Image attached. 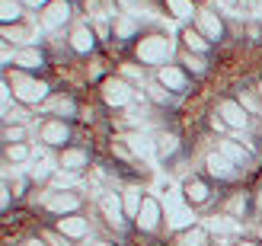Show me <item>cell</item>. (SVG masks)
I'll return each mask as SVG.
<instances>
[{"instance_id":"6da1fadb","label":"cell","mask_w":262,"mask_h":246,"mask_svg":"<svg viewBox=\"0 0 262 246\" xmlns=\"http://www.w3.org/2000/svg\"><path fill=\"white\" fill-rule=\"evenodd\" d=\"M7 80H13V96H16L19 102H29V106H35V102H42V99L48 96V83H42L38 77L13 74V77H7Z\"/></svg>"},{"instance_id":"7a4b0ae2","label":"cell","mask_w":262,"mask_h":246,"mask_svg":"<svg viewBox=\"0 0 262 246\" xmlns=\"http://www.w3.org/2000/svg\"><path fill=\"white\" fill-rule=\"evenodd\" d=\"M173 55V42L166 35H147L138 45V58L141 64H166V58Z\"/></svg>"},{"instance_id":"3957f363","label":"cell","mask_w":262,"mask_h":246,"mask_svg":"<svg viewBox=\"0 0 262 246\" xmlns=\"http://www.w3.org/2000/svg\"><path fill=\"white\" fill-rule=\"evenodd\" d=\"M77 208H80V195H74V192H48L45 198V211L61 214V217L77 214Z\"/></svg>"},{"instance_id":"277c9868","label":"cell","mask_w":262,"mask_h":246,"mask_svg":"<svg viewBox=\"0 0 262 246\" xmlns=\"http://www.w3.org/2000/svg\"><path fill=\"white\" fill-rule=\"evenodd\" d=\"M131 86L122 80V77H115V80H106L102 83V99H106V106H115V109H122L131 102Z\"/></svg>"},{"instance_id":"5b68a950","label":"cell","mask_w":262,"mask_h":246,"mask_svg":"<svg viewBox=\"0 0 262 246\" xmlns=\"http://www.w3.org/2000/svg\"><path fill=\"white\" fill-rule=\"evenodd\" d=\"M38 138H42L45 147H61V144H68V141H71V128L64 125L61 119H48L42 125V131H38Z\"/></svg>"},{"instance_id":"8992f818","label":"cell","mask_w":262,"mask_h":246,"mask_svg":"<svg viewBox=\"0 0 262 246\" xmlns=\"http://www.w3.org/2000/svg\"><path fill=\"white\" fill-rule=\"evenodd\" d=\"M135 224H138V230H144V234H154L157 227H160V202L157 198H144V205H141V211H138V217H135Z\"/></svg>"},{"instance_id":"52a82bcc","label":"cell","mask_w":262,"mask_h":246,"mask_svg":"<svg viewBox=\"0 0 262 246\" xmlns=\"http://www.w3.org/2000/svg\"><path fill=\"white\" fill-rule=\"evenodd\" d=\"M99 211H102V217H106V224L109 227H125V205H122V198L119 195H102L99 198Z\"/></svg>"},{"instance_id":"ba28073f","label":"cell","mask_w":262,"mask_h":246,"mask_svg":"<svg viewBox=\"0 0 262 246\" xmlns=\"http://www.w3.org/2000/svg\"><path fill=\"white\" fill-rule=\"evenodd\" d=\"M58 234L64 240H83L90 234V221L80 217V214H68V217H61V221H58Z\"/></svg>"},{"instance_id":"9c48e42d","label":"cell","mask_w":262,"mask_h":246,"mask_svg":"<svg viewBox=\"0 0 262 246\" xmlns=\"http://www.w3.org/2000/svg\"><path fill=\"white\" fill-rule=\"evenodd\" d=\"M217 112H221V119H224L227 128H246V125H250V115H246V109L240 106V102H233V99H224V102L217 106Z\"/></svg>"},{"instance_id":"30bf717a","label":"cell","mask_w":262,"mask_h":246,"mask_svg":"<svg viewBox=\"0 0 262 246\" xmlns=\"http://www.w3.org/2000/svg\"><path fill=\"white\" fill-rule=\"evenodd\" d=\"M86 163H90V150H83V147H64L58 157V166L68 173H80Z\"/></svg>"},{"instance_id":"8fae6325","label":"cell","mask_w":262,"mask_h":246,"mask_svg":"<svg viewBox=\"0 0 262 246\" xmlns=\"http://www.w3.org/2000/svg\"><path fill=\"white\" fill-rule=\"evenodd\" d=\"M205 166H208V173L217 176V179H233V173H237V163L227 160L224 153H208V157H205Z\"/></svg>"},{"instance_id":"7c38bea8","label":"cell","mask_w":262,"mask_h":246,"mask_svg":"<svg viewBox=\"0 0 262 246\" xmlns=\"http://www.w3.org/2000/svg\"><path fill=\"white\" fill-rule=\"evenodd\" d=\"M195 19H199V32H202L205 38H211V42H214V38H221V35H224V23H221V19L214 16V13H211V10H202V13H195Z\"/></svg>"},{"instance_id":"4fadbf2b","label":"cell","mask_w":262,"mask_h":246,"mask_svg":"<svg viewBox=\"0 0 262 246\" xmlns=\"http://www.w3.org/2000/svg\"><path fill=\"white\" fill-rule=\"evenodd\" d=\"M68 16H71V7L64 4V0H55V4H48L42 10V26H45V29H55V26L68 23Z\"/></svg>"},{"instance_id":"5bb4252c","label":"cell","mask_w":262,"mask_h":246,"mask_svg":"<svg viewBox=\"0 0 262 246\" xmlns=\"http://www.w3.org/2000/svg\"><path fill=\"white\" fill-rule=\"evenodd\" d=\"M208 186L202 183V179H186V186H182V198H186V205H192V208H199V205L208 202Z\"/></svg>"},{"instance_id":"9a60e30c","label":"cell","mask_w":262,"mask_h":246,"mask_svg":"<svg viewBox=\"0 0 262 246\" xmlns=\"http://www.w3.org/2000/svg\"><path fill=\"white\" fill-rule=\"evenodd\" d=\"M71 48L77 51V55H90V51L96 48V38H93V32H90V26H74Z\"/></svg>"},{"instance_id":"2e32d148","label":"cell","mask_w":262,"mask_h":246,"mask_svg":"<svg viewBox=\"0 0 262 246\" xmlns=\"http://www.w3.org/2000/svg\"><path fill=\"white\" fill-rule=\"evenodd\" d=\"M157 80H160L166 90H186V74L179 68H169V64H163V68L157 71Z\"/></svg>"},{"instance_id":"e0dca14e","label":"cell","mask_w":262,"mask_h":246,"mask_svg":"<svg viewBox=\"0 0 262 246\" xmlns=\"http://www.w3.org/2000/svg\"><path fill=\"white\" fill-rule=\"evenodd\" d=\"M173 246H208V230L205 227H189L173 237Z\"/></svg>"},{"instance_id":"ac0fdd59","label":"cell","mask_w":262,"mask_h":246,"mask_svg":"<svg viewBox=\"0 0 262 246\" xmlns=\"http://www.w3.org/2000/svg\"><path fill=\"white\" fill-rule=\"evenodd\" d=\"M16 64L23 71H38L45 64V58H42V51L38 48H23V51H16Z\"/></svg>"},{"instance_id":"d6986e66","label":"cell","mask_w":262,"mask_h":246,"mask_svg":"<svg viewBox=\"0 0 262 246\" xmlns=\"http://www.w3.org/2000/svg\"><path fill=\"white\" fill-rule=\"evenodd\" d=\"M182 42H186V48H189V51H195V55L208 51V38H205L199 29H182Z\"/></svg>"},{"instance_id":"ffe728a7","label":"cell","mask_w":262,"mask_h":246,"mask_svg":"<svg viewBox=\"0 0 262 246\" xmlns=\"http://www.w3.org/2000/svg\"><path fill=\"white\" fill-rule=\"evenodd\" d=\"M122 205H125V214H128V217H138L141 205H144L141 189H125V192H122Z\"/></svg>"},{"instance_id":"44dd1931","label":"cell","mask_w":262,"mask_h":246,"mask_svg":"<svg viewBox=\"0 0 262 246\" xmlns=\"http://www.w3.org/2000/svg\"><path fill=\"white\" fill-rule=\"evenodd\" d=\"M179 150V138L176 135H160L157 138V153L166 160V157H173V153Z\"/></svg>"},{"instance_id":"7402d4cb","label":"cell","mask_w":262,"mask_h":246,"mask_svg":"<svg viewBox=\"0 0 262 246\" xmlns=\"http://www.w3.org/2000/svg\"><path fill=\"white\" fill-rule=\"evenodd\" d=\"M0 13H4V16H0V19H4V26H16L19 19H23V10H19V4H13V0H0Z\"/></svg>"},{"instance_id":"603a6c76","label":"cell","mask_w":262,"mask_h":246,"mask_svg":"<svg viewBox=\"0 0 262 246\" xmlns=\"http://www.w3.org/2000/svg\"><path fill=\"white\" fill-rule=\"evenodd\" d=\"M138 32V19L135 16H115V38H128Z\"/></svg>"},{"instance_id":"cb8c5ba5","label":"cell","mask_w":262,"mask_h":246,"mask_svg":"<svg viewBox=\"0 0 262 246\" xmlns=\"http://www.w3.org/2000/svg\"><path fill=\"white\" fill-rule=\"evenodd\" d=\"M221 153H224L227 160H233L237 166H240V163H243L246 157H250V153H246V150H243L240 144H233V141H224V144H221Z\"/></svg>"},{"instance_id":"d4e9b609","label":"cell","mask_w":262,"mask_h":246,"mask_svg":"<svg viewBox=\"0 0 262 246\" xmlns=\"http://www.w3.org/2000/svg\"><path fill=\"white\" fill-rule=\"evenodd\" d=\"M166 7H169V13H173L176 19H189V16H195V13H192V0H166Z\"/></svg>"},{"instance_id":"484cf974","label":"cell","mask_w":262,"mask_h":246,"mask_svg":"<svg viewBox=\"0 0 262 246\" xmlns=\"http://www.w3.org/2000/svg\"><path fill=\"white\" fill-rule=\"evenodd\" d=\"M23 138H26L23 125H7L4 128V141H7V144H23Z\"/></svg>"},{"instance_id":"4316f807","label":"cell","mask_w":262,"mask_h":246,"mask_svg":"<svg viewBox=\"0 0 262 246\" xmlns=\"http://www.w3.org/2000/svg\"><path fill=\"white\" fill-rule=\"evenodd\" d=\"M182 68H189L192 74H205V61H202V58H195L192 51H186V55H182Z\"/></svg>"},{"instance_id":"83f0119b","label":"cell","mask_w":262,"mask_h":246,"mask_svg":"<svg viewBox=\"0 0 262 246\" xmlns=\"http://www.w3.org/2000/svg\"><path fill=\"white\" fill-rule=\"evenodd\" d=\"M26 157H29V147H26V144H7V160L19 163V160H26Z\"/></svg>"},{"instance_id":"f1b7e54d","label":"cell","mask_w":262,"mask_h":246,"mask_svg":"<svg viewBox=\"0 0 262 246\" xmlns=\"http://www.w3.org/2000/svg\"><path fill=\"white\" fill-rule=\"evenodd\" d=\"M237 102H240L246 112H259V99L250 93V90H246V93H240V99H237Z\"/></svg>"},{"instance_id":"f546056e","label":"cell","mask_w":262,"mask_h":246,"mask_svg":"<svg viewBox=\"0 0 262 246\" xmlns=\"http://www.w3.org/2000/svg\"><path fill=\"white\" fill-rule=\"evenodd\" d=\"M4 38H29V29H23V26H4Z\"/></svg>"},{"instance_id":"4dcf8cb0","label":"cell","mask_w":262,"mask_h":246,"mask_svg":"<svg viewBox=\"0 0 262 246\" xmlns=\"http://www.w3.org/2000/svg\"><path fill=\"white\" fill-rule=\"evenodd\" d=\"M150 96H154V102H166V99H169V93H166L163 83H154V86H150Z\"/></svg>"},{"instance_id":"1f68e13d","label":"cell","mask_w":262,"mask_h":246,"mask_svg":"<svg viewBox=\"0 0 262 246\" xmlns=\"http://www.w3.org/2000/svg\"><path fill=\"white\" fill-rule=\"evenodd\" d=\"M122 74L128 77V80H144V71H141V68H135V64H125Z\"/></svg>"},{"instance_id":"d6a6232c","label":"cell","mask_w":262,"mask_h":246,"mask_svg":"<svg viewBox=\"0 0 262 246\" xmlns=\"http://www.w3.org/2000/svg\"><path fill=\"white\" fill-rule=\"evenodd\" d=\"M227 211H230V214H243V211H246V202L237 195V198H233V202L227 205Z\"/></svg>"},{"instance_id":"836d02e7","label":"cell","mask_w":262,"mask_h":246,"mask_svg":"<svg viewBox=\"0 0 262 246\" xmlns=\"http://www.w3.org/2000/svg\"><path fill=\"white\" fill-rule=\"evenodd\" d=\"M246 4V10L253 13V16H262V0H243Z\"/></svg>"},{"instance_id":"e575fe53","label":"cell","mask_w":262,"mask_h":246,"mask_svg":"<svg viewBox=\"0 0 262 246\" xmlns=\"http://www.w3.org/2000/svg\"><path fill=\"white\" fill-rule=\"evenodd\" d=\"M58 112H68V115H71V112H74V102H71V99H61V102H58Z\"/></svg>"},{"instance_id":"d590c367","label":"cell","mask_w":262,"mask_h":246,"mask_svg":"<svg viewBox=\"0 0 262 246\" xmlns=\"http://www.w3.org/2000/svg\"><path fill=\"white\" fill-rule=\"evenodd\" d=\"M0 205H4V211L10 208V189L4 186V192H0Z\"/></svg>"},{"instance_id":"8d00e7d4","label":"cell","mask_w":262,"mask_h":246,"mask_svg":"<svg viewBox=\"0 0 262 246\" xmlns=\"http://www.w3.org/2000/svg\"><path fill=\"white\" fill-rule=\"evenodd\" d=\"M23 246H48V240H42V237H32V240H26Z\"/></svg>"},{"instance_id":"74e56055","label":"cell","mask_w":262,"mask_h":246,"mask_svg":"<svg viewBox=\"0 0 262 246\" xmlns=\"http://www.w3.org/2000/svg\"><path fill=\"white\" fill-rule=\"evenodd\" d=\"M23 4H29V7L38 10V7H48V0H23Z\"/></svg>"},{"instance_id":"f35d334b","label":"cell","mask_w":262,"mask_h":246,"mask_svg":"<svg viewBox=\"0 0 262 246\" xmlns=\"http://www.w3.org/2000/svg\"><path fill=\"white\" fill-rule=\"evenodd\" d=\"M119 4H122V7H135V4H138V0H119Z\"/></svg>"},{"instance_id":"ab89813d","label":"cell","mask_w":262,"mask_h":246,"mask_svg":"<svg viewBox=\"0 0 262 246\" xmlns=\"http://www.w3.org/2000/svg\"><path fill=\"white\" fill-rule=\"evenodd\" d=\"M233 4H237V0H221V7H233Z\"/></svg>"},{"instance_id":"60d3db41","label":"cell","mask_w":262,"mask_h":246,"mask_svg":"<svg viewBox=\"0 0 262 246\" xmlns=\"http://www.w3.org/2000/svg\"><path fill=\"white\" fill-rule=\"evenodd\" d=\"M237 246H256V243H246V240H240V243H237Z\"/></svg>"},{"instance_id":"b9f144b4","label":"cell","mask_w":262,"mask_h":246,"mask_svg":"<svg viewBox=\"0 0 262 246\" xmlns=\"http://www.w3.org/2000/svg\"><path fill=\"white\" fill-rule=\"evenodd\" d=\"M93 246H112V243H93Z\"/></svg>"},{"instance_id":"7bdbcfd3","label":"cell","mask_w":262,"mask_h":246,"mask_svg":"<svg viewBox=\"0 0 262 246\" xmlns=\"http://www.w3.org/2000/svg\"><path fill=\"white\" fill-rule=\"evenodd\" d=\"M259 240H262V230H259Z\"/></svg>"}]
</instances>
